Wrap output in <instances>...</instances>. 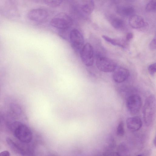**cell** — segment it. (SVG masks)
I'll return each mask as SVG.
<instances>
[{
	"label": "cell",
	"instance_id": "obj_1",
	"mask_svg": "<svg viewBox=\"0 0 156 156\" xmlns=\"http://www.w3.org/2000/svg\"><path fill=\"white\" fill-rule=\"evenodd\" d=\"M11 128L14 136L21 141L28 143L31 141L33 138L32 132L26 124L15 121L12 124Z\"/></svg>",
	"mask_w": 156,
	"mask_h": 156
},
{
	"label": "cell",
	"instance_id": "obj_2",
	"mask_svg": "<svg viewBox=\"0 0 156 156\" xmlns=\"http://www.w3.org/2000/svg\"><path fill=\"white\" fill-rule=\"evenodd\" d=\"M155 110V98L154 95H151L146 99L143 109V119L146 126H149L152 123Z\"/></svg>",
	"mask_w": 156,
	"mask_h": 156
},
{
	"label": "cell",
	"instance_id": "obj_3",
	"mask_svg": "<svg viewBox=\"0 0 156 156\" xmlns=\"http://www.w3.org/2000/svg\"><path fill=\"white\" fill-rule=\"evenodd\" d=\"M71 17L67 14L61 12L54 17L50 22L51 25L56 28L62 30H66L73 24Z\"/></svg>",
	"mask_w": 156,
	"mask_h": 156
},
{
	"label": "cell",
	"instance_id": "obj_4",
	"mask_svg": "<svg viewBox=\"0 0 156 156\" xmlns=\"http://www.w3.org/2000/svg\"><path fill=\"white\" fill-rule=\"evenodd\" d=\"M96 65L100 71L107 73L113 72L117 66L116 64L111 59L101 56H97Z\"/></svg>",
	"mask_w": 156,
	"mask_h": 156
},
{
	"label": "cell",
	"instance_id": "obj_5",
	"mask_svg": "<svg viewBox=\"0 0 156 156\" xmlns=\"http://www.w3.org/2000/svg\"><path fill=\"white\" fill-rule=\"evenodd\" d=\"M142 105L140 96L136 94L130 95L127 98L126 101V108L131 114L136 115L140 111Z\"/></svg>",
	"mask_w": 156,
	"mask_h": 156
},
{
	"label": "cell",
	"instance_id": "obj_6",
	"mask_svg": "<svg viewBox=\"0 0 156 156\" xmlns=\"http://www.w3.org/2000/svg\"><path fill=\"white\" fill-rule=\"evenodd\" d=\"M80 57L83 63L87 66H92L94 63V50L90 44L87 43L80 51Z\"/></svg>",
	"mask_w": 156,
	"mask_h": 156
},
{
	"label": "cell",
	"instance_id": "obj_7",
	"mask_svg": "<svg viewBox=\"0 0 156 156\" xmlns=\"http://www.w3.org/2000/svg\"><path fill=\"white\" fill-rule=\"evenodd\" d=\"M69 38L73 48L76 50L81 51L84 43V38L81 33L77 29H73L70 32Z\"/></svg>",
	"mask_w": 156,
	"mask_h": 156
},
{
	"label": "cell",
	"instance_id": "obj_8",
	"mask_svg": "<svg viewBox=\"0 0 156 156\" xmlns=\"http://www.w3.org/2000/svg\"><path fill=\"white\" fill-rule=\"evenodd\" d=\"M48 15L47 10L42 9H35L28 12L27 17L33 22L39 23L44 21L48 17Z\"/></svg>",
	"mask_w": 156,
	"mask_h": 156
},
{
	"label": "cell",
	"instance_id": "obj_9",
	"mask_svg": "<svg viewBox=\"0 0 156 156\" xmlns=\"http://www.w3.org/2000/svg\"><path fill=\"white\" fill-rule=\"evenodd\" d=\"M113 78L116 83H120L125 81L129 77L130 73L129 70L124 67H116L113 71Z\"/></svg>",
	"mask_w": 156,
	"mask_h": 156
},
{
	"label": "cell",
	"instance_id": "obj_10",
	"mask_svg": "<svg viewBox=\"0 0 156 156\" xmlns=\"http://www.w3.org/2000/svg\"><path fill=\"white\" fill-rule=\"evenodd\" d=\"M126 122L128 129L133 132L139 130L142 125V120L138 116L128 118L126 120Z\"/></svg>",
	"mask_w": 156,
	"mask_h": 156
},
{
	"label": "cell",
	"instance_id": "obj_11",
	"mask_svg": "<svg viewBox=\"0 0 156 156\" xmlns=\"http://www.w3.org/2000/svg\"><path fill=\"white\" fill-rule=\"evenodd\" d=\"M129 23L131 27L135 29L143 27L145 23L144 18L141 16L136 15H133L129 17Z\"/></svg>",
	"mask_w": 156,
	"mask_h": 156
},
{
	"label": "cell",
	"instance_id": "obj_12",
	"mask_svg": "<svg viewBox=\"0 0 156 156\" xmlns=\"http://www.w3.org/2000/svg\"><path fill=\"white\" fill-rule=\"evenodd\" d=\"M79 5L81 11L87 15L90 14L94 9V4L92 0L82 1Z\"/></svg>",
	"mask_w": 156,
	"mask_h": 156
},
{
	"label": "cell",
	"instance_id": "obj_13",
	"mask_svg": "<svg viewBox=\"0 0 156 156\" xmlns=\"http://www.w3.org/2000/svg\"><path fill=\"white\" fill-rule=\"evenodd\" d=\"M10 115L14 119L19 118L23 113L22 109L20 106L15 103H12L9 107Z\"/></svg>",
	"mask_w": 156,
	"mask_h": 156
},
{
	"label": "cell",
	"instance_id": "obj_14",
	"mask_svg": "<svg viewBox=\"0 0 156 156\" xmlns=\"http://www.w3.org/2000/svg\"><path fill=\"white\" fill-rule=\"evenodd\" d=\"M6 141L10 148L15 153L23 155L24 154V150L11 139L7 137Z\"/></svg>",
	"mask_w": 156,
	"mask_h": 156
},
{
	"label": "cell",
	"instance_id": "obj_15",
	"mask_svg": "<svg viewBox=\"0 0 156 156\" xmlns=\"http://www.w3.org/2000/svg\"><path fill=\"white\" fill-rule=\"evenodd\" d=\"M120 10V12L122 15L130 17L134 15V9L130 6H126L122 7Z\"/></svg>",
	"mask_w": 156,
	"mask_h": 156
},
{
	"label": "cell",
	"instance_id": "obj_16",
	"mask_svg": "<svg viewBox=\"0 0 156 156\" xmlns=\"http://www.w3.org/2000/svg\"><path fill=\"white\" fill-rule=\"evenodd\" d=\"M112 26L116 29H120L124 25L123 20L119 18L113 19L111 22Z\"/></svg>",
	"mask_w": 156,
	"mask_h": 156
},
{
	"label": "cell",
	"instance_id": "obj_17",
	"mask_svg": "<svg viewBox=\"0 0 156 156\" xmlns=\"http://www.w3.org/2000/svg\"><path fill=\"white\" fill-rule=\"evenodd\" d=\"M156 1H150L146 5L145 10L147 12H155L156 11Z\"/></svg>",
	"mask_w": 156,
	"mask_h": 156
},
{
	"label": "cell",
	"instance_id": "obj_18",
	"mask_svg": "<svg viewBox=\"0 0 156 156\" xmlns=\"http://www.w3.org/2000/svg\"><path fill=\"white\" fill-rule=\"evenodd\" d=\"M62 0H44L45 4L51 7H57L59 6L62 3Z\"/></svg>",
	"mask_w": 156,
	"mask_h": 156
},
{
	"label": "cell",
	"instance_id": "obj_19",
	"mask_svg": "<svg viewBox=\"0 0 156 156\" xmlns=\"http://www.w3.org/2000/svg\"><path fill=\"white\" fill-rule=\"evenodd\" d=\"M102 37L105 40L114 46H118L122 47H124L122 45L118 43L116 40L110 37L104 35H102Z\"/></svg>",
	"mask_w": 156,
	"mask_h": 156
},
{
	"label": "cell",
	"instance_id": "obj_20",
	"mask_svg": "<svg viewBox=\"0 0 156 156\" xmlns=\"http://www.w3.org/2000/svg\"><path fill=\"white\" fill-rule=\"evenodd\" d=\"M117 134L119 136H122L125 133L124 125L123 121L120 122L119 123L116 131Z\"/></svg>",
	"mask_w": 156,
	"mask_h": 156
},
{
	"label": "cell",
	"instance_id": "obj_21",
	"mask_svg": "<svg viewBox=\"0 0 156 156\" xmlns=\"http://www.w3.org/2000/svg\"><path fill=\"white\" fill-rule=\"evenodd\" d=\"M148 70L150 75L153 76L156 71V63H153L150 65L148 67Z\"/></svg>",
	"mask_w": 156,
	"mask_h": 156
},
{
	"label": "cell",
	"instance_id": "obj_22",
	"mask_svg": "<svg viewBox=\"0 0 156 156\" xmlns=\"http://www.w3.org/2000/svg\"><path fill=\"white\" fill-rule=\"evenodd\" d=\"M126 146L124 143H122L120 144L119 147V152L118 153L121 156L122 154L125 153L127 151V149Z\"/></svg>",
	"mask_w": 156,
	"mask_h": 156
},
{
	"label": "cell",
	"instance_id": "obj_23",
	"mask_svg": "<svg viewBox=\"0 0 156 156\" xmlns=\"http://www.w3.org/2000/svg\"><path fill=\"white\" fill-rule=\"evenodd\" d=\"M150 48L151 50H154L156 49V37H155L151 41V42L150 44Z\"/></svg>",
	"mask_w": 156,
	"mask_h": 156
},
{
	"label": "cell",
	"instance_id": "obj_24",
	"mask_svg": "<svg viewBox=\"0 0 156 156\" xmlns=\"http://www.w3.org/2000/svg\"><path fill=\"white\" fill-rule=\"evenodd\" d=\"M133 37V34L131 32L128 33L126 36V39L127 41L131 40Z\"/></svg>",
	"mask_w": 156,
	"mask_h": 156
},
{
	"label": "cell",
	"instance_id": "obj_25",
	"mask_svg": "<svg viewBox=\"0 0 156 156\" xmlns=\"http://www.w3.org/2000/svg\"><path fill=\"white\" fill-rule=\"evenodd\" d=\"M0 156H10V154L8 151H4L0 153Z\"/></svg>",
	"mask_w": 156,
	"mask_h": 156
},
{
	"label": "cell",
	"instance_id": "obj_26",
	"mask_svg": "<svg viewBox=\"0 0 156 156\" xmlns=\"http://www.w3.org/2000/svg\"><path fill=\"white\" fill-rule=\"evenodd\" d=\"M107 156H120L118 152H111Z\"/></svg>",
	"mask_w": 156,
	"mask_h": 156
},
{
	"label": "cell",
	"instance_id": "obj_27",
	"mask_svg": "<svg viewBox=\"0 0 156 156\" xmlns=\"http://www.w3.org/2000/svg\"><path fill=\"white\" fill-rule=\"evenodd\" d=\"M153 143L154 145V146H155L156 145V138L155 137L154 138V140L153 141Z\"/></svg>",
	"mask_w": 156,
	"mask_h": 156
},
{
	"label": "cell",
	"instance_id": "obj_28",
	"mask_svg": "<svg viewBox=\"0 0 156 156\" xmlns=\"http://www.w3.org/2000/svg\"><path fill=\"white\" fill-rule=\"evenodd\" d=\"M1 118H2V115L1 114V113H0V122H1Z\"/></svg>",
	"mask_w": 156,
	"mask_h": 156
},
{
	"label": "cell",
	"instance_id": "obj_29",
	"mask_svg": "<svg viewBox=\"0 0 156 156\" xmlns=\"http://www.w3.org/2000/svg\"><path fill=\"white\" fill-rule=\"evenodd\" d=\"M136 156H143V155L141 154H139V155H137Z\"/></svg>",
	"mask_w": 156,
	"mask_h": 156
},
{
	"label": "cell",
	"instance_id": "obj_30",
	"mask_svg": "<svg viewBox=\"0 0 156 156\" xmlns=\"http://www.w3.org/2000/svg\"><path fill=\"white\" fill-rule=\"evenodd\" d=\"M0 90H1V89H0Z\"/></svg>",
	"mask_w": 156,
	"mask_h": 156
}]
</instances>
